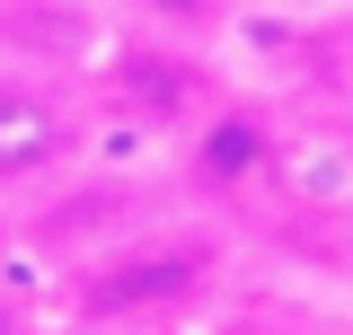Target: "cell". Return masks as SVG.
<instances>
[{
    "mask_svg": "<svg viewBox=\"0 0 353 335\" xmlns=\"http://www.w3.org/2000/svg\"><path fill=\"white\" fill-rule=\"evenodd\" d=\"M203 335H309V327H292L283 309H212Z\"/></svg>",
    "mask_w": 353,
    "mask_h": 335,
    "instance_id": "cell-5",
    "label": "cell"
},
{
    "mask_svg": "<svg viewBox=\"0 0 353 335\" xmlns=\"http://www.w3.org/2000/svg\"><path fill=\"white\" fill-rule=\"evenodd\" d=\"M0 335H53V327H44V309L18 292V283H0Z\"/></svg>",
    "mask_w": 353,
    "mask_h": 335,
    "instance_id": "cell-6",
    "label": "cell"
},
{
    "mask_svg": "<svg viewBox=\"0 0 353 335\" xmlns=\"http://www.w3.org/2000/svg\"><path fill=\"white\" fill-rule=\"evenodd\" d=\"M80 150H88V106L71 88L36 71H0V203L80 176Z\"/></svg>",
    "mask_w": 353,
    "mask_h": 335,
    "instance_id": "cell-2",
    "label": "cell"
},
{
    "mask_svg": "<svg viewBox=\"0 0 353 335\" xmlns=\"http://www.w3.org/2000/svg\"><path fill=\"white\" fill-rule=\"evenodd\" d=\"M141 9H150V18H159V27H185V18H203V9H212V0H141Z\"/></svg>",
    "mask_w": 353,
    "mask_h": 335,
    "instance_id": "cell-7",
    "label": "cell"
},
{
    "mask_svg": "<svg viewBox=\"0 0 353 335\" xmlns=\"http://www.w3.org/2000/svg\"><path fill=\"white\" fill-rule=\"evenodd\" d=\"M176 150H185V185L194 194H248V185H265L283 168L274 124H265L256 106H239V97H212L194 124L176 132Z\"/></svg>",
    "mask_w": 353,
    "mask_h": 335,
    "instance_id": "cell-3",
    "label": "cell"
},
{
    "mask_svg": "<svg viewBox=\"0 0 353 335\" xmlns=\"http://www.w3.org/2000/svg\"><path fill=\"white\" fill-rule=\"evenodd\" d=\"M106 97H115V115H132V124L150 132H185L203 106H212V88H203V71L176 53V44H124L115 62H106Z\"/></svg>",
    "mask_w": 353,
    "mask_h": 335,
    "instance_id": "cell-4",
    "label": "cell"
},
{
    "mask_svg": "<svg viewBox=\"0 0 353 335\" xmlns=\"http://www.w3.org/2000/svg\"><path fill=\"white\" fill-rule=\"evenodd\" d=\"M221 283V247L203 230H124L97 265H80L71 309L88 327H150V318H194Z\"/></svg>",
    "mask_w": 353,
    "mask_h": 335,
    "instance_id": "cell-1",
    "label": "cell"
},
{
    "mask_svg": "<svg viewBox=\"0 0 353 335\" xmlns=\"http://www.w3.org/2000/svg\"><path fill=\"white\" fill-rule=\"evenodd\" d=\"M0 247H9V221H0Z\"/></svg>",
    "mask_w": 353,
    "mask_h": 335,
    "instance_id": "cell-8",
    "label": "cell"
}]
</instances>
